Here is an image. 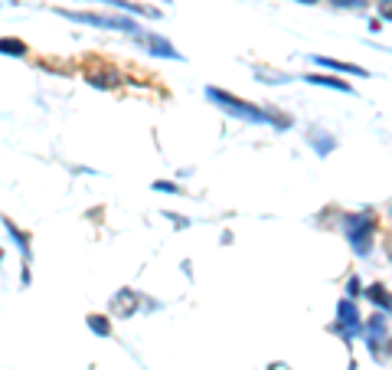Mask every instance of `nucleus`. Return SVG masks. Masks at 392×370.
<instances>
[{
    "label": "nucleus",
    "instance_id": "nucleus-4",
    "mask_svg": "<svg viewBox=\"0 0 392 370\" xmlns=\"http://www.w3.org/2000/svg\"><path fill=\"white\" fill-rule=\"evenodd\" d=\"M134 308H138V295H134V292H118V298H115L118 318H127Z\"/></svg>",
    "mask_w": 392,
    "mask_h": 370
},
{
    "label": "nucleus",
    "instance_id": "nucleus-13",
    "mask_svg": "<svg viewBox=\"0 0 392 370\" xmlns=\"http://www.w3.org/2000/svg\"><path fill=\"white\" fill-rule=\"evenodd\" d=\"M389 354H392V348H389Z\"/></svg>",
    "mask_w": 392,
    "mask_h": 370
},
{
    "label": "nucleus",
    "instance_id": "nucleus-8",
    "mask_svg": "<svg viewBox=\"0 0 392 370\" xmlns=\"http://www.w3.org/2000/svg\"><path fill=\"white\" fill-rule=\"evenodd\" d=\"M308 82H314V86L340 88V92H350V86H347V82H340V79H330V76H308Z\"/></svg>",
    "mask_w": 392,
    "mask_h": 370
},
{
    "label": "nucleus",
    "instance_id": "nucleus-12",
    "mask_svg": "<svg viewBox=\"0 0 392 370\" xmlns=\"http://www.w3.org/2000/svg\"><path fill=\"white\" fill-rule=\"evenodd\" d=\"M301 3H317V0H301Z\"/></svg>",
    "mask_w": 392,
    "mask_h": 370
},
{
    "label": "nucleus",
    "instance_id": "nucleus-5",
    "mask_svg": "<svg viewBox=\"0 0 392 370\" xmlns=\"http://www.w3.org/2000/svg\"><path fill=\"white\" fill-rule=\"evenodd\" d=\"M320 65H330V69H340V72H353V76H366V69H360V65L353 63H340V59H327V56H314Z\"/></svg>",
    "mask_w": 392,
    "mask_h": 370
},
{
    "label": "nucleus",
    "instance_id": "nucleus-10",
    "mask_svg": "<svg viewBox=\"0 0 392 370\" xmlns=\"http://www.w3.org/2000/svg\"><path fill=\"white\" fill-rule=\"evenodd\" d=\"M88 327H92L95 334H108V321H105L102 315H92V318H88Z\"/></svg>",
    "mask_w": 392,
    "mask_h": 370
},
{
    "label": "nucleus",
    "instance_id": "nucleus-6",
    "mask_svg": "<svg viewBox=\"0 0 392 370\" xmlns=\"http://www.w3.org/2000/svg\"><path fill=\"white\" fill-rule=\"evenodd\" d=\"M340 321L347 327H353V331L360 327V315H356V308H353L350 302H340Z\"/></svg>",
    "mask_w": 392,
    "mask_h": 370
},
{
    "label": "nucleus",
    "instance_id": "nucleus-2",
    "mask_svg": "<svg viewBox=\"0 0 392 370\" xmlns=\"http://www.w3.org/2000/svg\"><path fill=\"white\" fill-rule=\"evenodd\" d=\"M210 98H216L219 105H229V111H235V115H242V118H255V121H262L265 115L262 111H255L252 105H245V102H239V98H233L229 92H219V88H210Z\"/></svg>",
    "mask_w": 392,
    "mask_h": 370
},
{
    "label": "nucleus",
    "instance_id": "nucleus-7",
    "mask_svg": "<svg viewBox=\"0 0 392 370\" xmlns=\"http://www.w3.org/2000/svg\"><path fill=\"white\" fill-rule=\"evenodd\" d=\"M144 43H148L154 53H160V56H173V59H180V56H177V49H173L170 43H164V40H157V36H144Z\"/></svg>",
    "mask_w": 392,
    "mask_h": 370
},
{
    "label": "nucleus",
    "instance_id": "nucleus-11",
    "mask_svg": "<svg viewBox=\"0 0 392 370\" xmlns=\"http://www.w3.org/2000/svg\"><path fill=\"white\" fill-rule=\"evenodd\" d=\"M3 53H26V46L17 40H3Z\"/></svg>",
    "mask_w": 392,
    "mask_h": 370
},
{
    "label": "nucleus",
    "instance_id": "nucleus-1",
    "mask_svg": "<svg viewBox=\"0 0 392 370\" xmlns=\"http://www.w3.org/2000/svg\"><path fill=\"white\" fill-rule=\"evenodd\" d=\"M373 229H376V219L366 217V213L350 219V242H353V249H356V252H370Z\"/></svg>",
    "mask_w": 392,
    "mask_h": 370
},
{
    "label": "nucleus",
    "instance_id": "nucleus-3",
    "mask_svg": "<svg viewBox=\"0 0 392 370\" xmlns=\"http://www.w3.org/2000/svg\"><path fill=\"white\" fill-rule=\"evenodd\" d=\"M69 20H79V23H92V26H105V30H134L127 20H118V17H98V13H69L63 10Z\"/></svg>",
    "mask_w": 392,
    "mask_h": 370
},
{
    "label": "nucleus",
    "instance_id": "nucleus-9",
    "mask_svg": "<svg viewBox=\"0 0 392 370\" xmlns=\"http://www.w3.org/2000/svg\"><path fill=\"white\" fill-rule=\"evenodd\" d=\"M370 298L376 302V305L386 308V311H392V298L386 295V288H379V285H373V288H370Z\"/></svg>",
    "mask_w": 392,
    "mask_h": 370
}]
</instances>
